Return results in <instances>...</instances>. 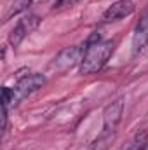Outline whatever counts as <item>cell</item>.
I'll list each match as a JSON object with an SVG mask.
<instances>
[{"label": "cell", "mask_w": 148, "mask_h": 150, "mask_svg": "<svg viewBox=\"0 0 148 150\" xmlns=\"http://www.w3.org/2000/svg\"><path fill=\"white\" fill-rule=\"evenodd\" d=\"M75 2H78V0H59V7H68V5H73Z\"/></svg>", "instance_id": "8"}, {"label": "cell", "mask_w": 148, "mask_h": 150, "mask_svg": "<svg viewBox=\"0 0 148 150\" xmlns=\"http://www.w3.org/2000/svg\"><path fill=\"white\" fill-rule=\"evenodd\" d=\"M113 49H115L113 40H99L98 35H92L85 42V52H84V58L78 65L80 74L82 75L98 74L106 65V61L110 59Z\"/></svg>", "instance_id": "1"}, {"label": "cell", "mask_w": 148, "mask_h": 150, "mask_svg": "<svg viewBox=\"0 0 148 150\" xmlns=\"http://www.w3.org/2000/svg\"><path fill=\"white\" fill-rule=\"evenodd\" d=\"M47 2H52V0H33V4H47ZM59 4V0H56V5Z\"/></svg>", "instance_id": "9"}, {"label": "cell", "mask_w": 148, "mask_h": 150, "mask_svg": "<svg viewBox=\"0 0 148 150\" xmlns=\"http://www.w3.org/2000/svg\"><path fill=\"white\" fill-rule=\"evenodd\" d=\"M84 52H85V44L84 45H72V47H65L52 61V68L59 70V72H65V70H70L73 68L75 65H80L82 58H84Z\"/></svg>", "instance_id": "3"}, {"label": "cell", "mask_w": 148, "mask_h": 150, "mask_svg": "<svg viewBox=\"0 0 148 150\" xmlns=\"http://www.w3.org/2000/svg\"><path fill=\"white\" fill-rule=\"evenodd\" d=\"M132 12H134V4L131 0H117L103 12V19L108 23L118 21V19H124L125 16H129Z\"/></svg>", "instance_id": "7"}, {"label": "cell", "mask_w": 148, "mask_h": 150, "mask_svg": "<svg viewBox=\"0 0 148 150\" xmlns=\"http://www.w3.org/2000/svg\"><path fill=\"white\" fill-rule=\"evenodd\" d=\"M45 82V77L40 74H30L25 75L18 80V84L12 89V105L16 107L18 103H21L25 98H28L30 94H33L35 91H38Z\"/></svg>", "instance_id": "2"}, {"label": "cell", "mask_w": 148, "mask_h": 150, "mask_svg": "<svg viewBox=\"0 0 148 150\" xmlns=\"http://www.w3.org/2000/svg\"><path fill=\"white\" fill-rule=\"evenodd\" d=\"M138 150H148V143H145V145H141V147H140Z\"/></svg>", "instance_id": "10"}, {"label": "cell", "mask_w": 148, "mask_h": 150, "mask_svg": "<svg viewBox=\"0 0 148 150\" xmlns=\"http://www.w3.org/2000/svg\"><path fill=\"white\" fill-rule=\"evenodd\" d=\"M148 45V12L141 16V19L138 21L134 33H132V54L138 56L145 51Z\"/></svg>", "instance_id": "6"}, {"label": "cell", "mask_w": 148, "mask_h": 150, "mask_svg": "<svg viewBox=\"0 0 148 150\" xmlns=\"http://www.w3.org/2000/svg\"><path fill=\"white\" fill-rule=\"evenodd\" d=\"M122 113H124V98L115 100L110 103L105 112H103V136H111L113 131L117 129V126L122 120Z\"/></svg>", "instance_id": "5"}, {"label": "cell", "mask_w": 148, "mask_h": 150, "mask_svg": "<svg viewBox=\"0 0 148 150\" xmlns=\"http://www.w3.org/2000/svg\"><path fill=\"white\" fill-rule=\"evenodd\" d=\"M92 150H94V149H92Z\"/></svg>", "instance_id": "11"}, {"label": "cell", "mask_w": 148, "mask_h": 150, "mask_svg": "<svg viewBox=\"0 0 148 150\" xmlns=\"http://www.w3.org/2000/svg\"><path fill=\"white\" fill-rule=\"evenodd\" d=\"M38 25H40V16H37V14H26V16H23L16 23V26L12 28L11 35H9V44L12 47H18L25 38L37 28Z\"/></svg>", "instance_id": "4"}]
</instances>
